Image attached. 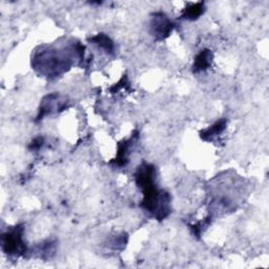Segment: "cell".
I'll return each mask as SVG.
<instances>
[{
  "label": "cell",
  "mask_w": 269,
  "mask_h": 269,
  "mask_svg": "<svg viewBox=\"0 0 269 269\" xmlns=\"http://www.w3.org/2000/svg\"><path fill=\"white\" fill-rule=\"evenodd\" d=\"M141 207L150 212L157 220L165 219L170 212V198L168 193L157 190L156 185L145 188Z\"/></svg>",
  "instance_id": "6da1fadb"
},
{
  "label": "cell",
  "mask_w": 269,
  "mask_h": 269,
  "mask_svg": "<svg viewBox=\"0 0 269 269\" xmlns=\"http://www.w3.org/2000/svg\"><path fill=\"white\" fill-rule=\"evenodd\" d=\"M23 228L16 226L3 236V249L6 253L20 255L25 252L26 247L23 241Z\"/></svg>",
  "instance_id": "7a4b0ae2"
},
{
  "label": "cell",
  "mask_w": 269,
  "mask_h": 269,
  "mask_svg": "<svg viewBox=\"0 0 269 269\" xmlns=\"http://www.w3.org/2000/svg\"><path fill=\"white\" fill-rule=\"evenodd\" d=\"M172 30V23L164 15L158 13L152 19V31L158 39L166 38Z\"/></svg>",
  "instance_id": "3957f363"
},
{
  "label": "cell",
  "mask_w": 269,
  "mask_h": 269,
  "mask_svg": "<svg viewBox=\"0 0 269 269\" xmlns=\"http://www.w3.org/2000/svg\"><path fill=\"white\" fill-rule=\"evenodd\" d=\"M134 178H136L137 185L142 190L156 185V168L151 164H142L134 174Z\"/></svg>",
  "instance_id": "277c9868"
},
{
  "label": "cell",
  "mask_w": 269,
  "mask_h": 269,
  "mask_svg": "<svg viewBox=\"0 0 269 269\" xmlns=\"http://www.w3.org/2000/svg\"><path fill=\"white\" fill-rule=\"evenodd\" d=\"M211 61H212V53L208 50L202 51L195 59L193 71L195 73H198L207 70L211 64Z\"/></svg>",
  "instance_id": "5b68a950"
},
{
  "label": "cell",
  "mask_w": 269,
  "mask_h": 269,
  "mask_svg": "<svg viewBox=\"0 0 269 269\" xmlns=\"http://www.w3.org/2000/svg\"><path fill=\"white\" fill-rule=\"evenodd\" d=\"M226 127V120L217 121L216 123L211 125L210 127L201 131V138L204 141H212L214 138L220 136V134L225 130Z\"/></svg>",
  "instance_id": "8992f818"
},
{
  "label": "cell",
  "mask_w": 269,
  "mask_h": 269,
  "mask_svg": "<svg viewBox=\"0 0 269 269\" xmlns=\"http://www.w3.org/2000/svg\"><path fill=\"white\" fill-rule=\"evenodd\" d=\"M133 142V136L124 141V142H121L119 144V149H118V154H117V158H116V162L117 165L119 166H123L128 162V155H129V151H130V146Z\"/></svg>",
  "instance_id": "52a82bcc"
},
{
  "label": "cell",
  "mask_w": 269,
  "mask_h": 269,
  "mask_svg": "<svg viewBox=\"0 0 269 269\" xmlns=\"http://www.w3.org/2000/svg\"><path fill=\"white\" fill-rule=\"evenodd\" d=\"M204 11H205V8H204L203 4H195V5H192L191 7H188L187 9L184 10L182 17L184 19H188V20H196L202 14H203Z\"/></svg>",
  "instance_id": "ba28073f"
},
{
  "label": "cell",
  "mask_w": 269,
  "mask_h": 269,
  "mask_svg": "<svg viewBox=\"0 0 269 269\" xmlns=\"http://www.w3.org/2000/svg\"><path fill=\"white\" fill-rule=\"evenodd\" d=\"M92 41L99 46L100 48H102L103 50H105L107 53H113L114 52V43L112 40L110 39V37H107L104 34H99L95 37L92 38Z\"/></svg>",
  "instance_id": "9c48e42d"
}]
</instances>
